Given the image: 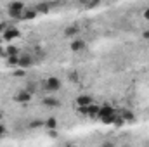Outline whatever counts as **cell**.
Masks as SVG:
<instances>
[{"label": "cell", "mask_w": 149, "mask_h": 147, "mask_svg": "<svg viewBox=\"0 0 149 147\" xmlns=\"http://www.w3.org/2000/svg\"><path fill=\"white\" fill-rule=\"evenodd\" d=\"M24 3L19 2V0H14L7 5V14L12 17V19H23V12H24Z\"/></svg>", "instance_id": "cell-1"}, {"label": "cell", "mask_w": 149, "mask_h": 147, "mask_svg": "<svg viewBox=\"0 0 149 147\" xmlns=\"http://www.w3.org/2000/svg\"><path fill=\"white\" fill-rule=\"evenodd\" d=\"M43 87H45V92H49V94L57 92V90L61 88V80H59V78H56V76H49V78L45 80Z\"/></svg>", "instance_id": "cell-2"}, {"label": "cell", "mask_w": 149, "mask_h": 147, "mask_svg": "<svg viewBox=\"0 0 149 147\" xmlns=\"http://www.w3.org/2000/svg\"><path fill=\"white\" fill-rule=\"evenodd\" d=\"M33 57L30 55V54H19V64H17V68H21V69H28V68H31L33 66Z\"/></svg>", "instance_id": "cell-3"}, {"label": "cell", "mask_w": 149, "mask_h": 147, "mask_svg": "<svg viewBox=\"0 0 149 147\" xmlns=\"http://www.w3.org/2000/svg\"><path fill=\"white\" fill-rule=\"evenodd\" d=\"M14 101L19 102V104H26V102L31 101V92H28V90H19V92L14 95Z\"/></svg>", "instance_id": "cell-4"}, {"label": "cell", "mask_w": 149, "mask_h": 147, "mask_svg": "<svg viewBox=\"0 0 149 147\" xmlns=\"http://www.w3.org/2000/svg\"><path fill=\"white\" fill-rule=\"evenodd\" d=\"M17 37H21V33H19L17 28H12V26H7V30L2 33V38L7 40V42H10V40H14V38H17Z\"/></svg>", "instance_id": "cell-5"}, {"label": "cell", "mask_w": 149, "mask_h": 147, "mask_svg": "<svg viewBox=\"0 0 149 147\" xmlns=\"http://www.w3.org/2000/svg\"><path fill=\"white\" fill-rule=\"evenodd\" d=\"M80 33V26L78 24H70L66 30H64V37L66 38H74Z\"/></svg>", "instance_id": "cell-6"}, {"label": "cell", "mask_w": 149, "mask_h": 147, "mask_svg": "<svg viewBox=\"0 0 149 147\" xmlns=\"http://www.w3.org/2000/svg\"><path fill=\"white\" fill-rule=\"evenodd\" d=\"M74 102H76V106H90V104H92L94 101H92V97H90V95L83 94V95H78Z\"/></svg>", "instance_id": "cell-7"}, {"label": "cell", "mask_w": 149, "mask_h": 147, "mask_svg": "<svg viewBox=\"0 0 149 147\" xmlns=\"http://www.w3.org/2000/svg\"><path fill=\"white\" fill-rule=\"evenodd\" d=\"M42 102H43V106H47V107H59V106H61V101L56 99V97H50V95H47Z\"/></svg>", "instance_id": "cell-8"}, {"label": "cell", "mask_w": 149, "mask_h": 147, "mask_svg": "<svg viewBox=\"0 0 149 147\" xmlns=\"http://www.w3.org/2000/svg\"><path fill=\"white\" fill-rule=\"evenodd\" d=\"M83 49H85V42H83V40L74 38L73 42H71V50H73V52H81Z\"/></svg>", "instance_id": "cell-9"}, {"label": "cell", "mask_w": 149, "mask_h": 147, "mask_svg": "<svg viewBox=\"0 0 149 147\" xmlns=\"http://www.w3.org/2000/svg\"><path fill=\"white\" fill-rule=\"evenodd\" d=\"M50 7H52V3H49V2H40L38 5H35L37 12H40V14H47L50 10Z\"/></svg>", "instance_id": "cell-10"}, {"label": "cell", "mask_w": 149, "mask_h": 147, "mask_svg": "<svg viewBox=\"0 0 149 147\" xmlns=\"http://www.w3.org/2000/svg\"><path fill=\"white\" fill-rule=\"evenodd\" d=\"M37 9H24L23 12V19H35L37 17Z\"/></svg>", "instance_id": "cell-11"}, {"label": "cell", "mask_w": 149, "mask_h": 147, "mask_svg": "<svg viewBox=\"0 0 149 147\" xmlns=\"http://www.w3.org/2000/svg\"><path fill=\"white\" fill-rule=\"evenodd\" d=\"M3 55H19V49L17 47H14V45H9L5 50H3Z\"/></svg>", "instance_id": "cell-12"}, {"label": "cell", "mask_w": 149, "mask_h": 147, "mask_svg": "<svg viewBox=\"0 0 149 147\" xmlns=\"http://www.w3.org/2000/svg\"><path fill=\"white\" fill-rule=\"evenodd\" d=\"M17 64H19V55H9V57H7V66L17 68Z\"/></svg>", "instance_id": "cell-13"}, {"label": "cell", "mask_w": 149, "mask_h": 147, "mask_svg": "<svg viewBox=\"0 0 149 147\" xmlns=\"http://www.w3.org/2000/svg\"><path fill=\"white\" fill-rule=\"evenodd\" d=\"M120 116H121V119H123V121H134V119H135V114H134V112H130V111H123Z\"/></svg>", "instance_id": "cell-14"}, {"label": "cell", "mask_w": 149, "mask_h": 147, "mask_svg": "<svg viewBox=\"0 0 149 147\" xmlns=\"http://www.w3.org/2000/svg\"><path fill=\"white\" fill-rule=\"evenodd\" d=\"M97 112H99V106H95L94 102L88 106V109H87V116H97Z\"/></svg>", "instance_id": "cell-15"}, {"label": "cell", "mask_w": 149, "mask_h": 147, "mask_svg": "<svg viewBox=\"0 0 149 147\" xmlns=\"http://www.w3.org/2000/svg\"><path fill=\"white\" fill-rule=\"evenodd\" d=\"M45 126H47L49 130H54V128L57 126V121H56V118H49V119L45 121Z\"/></svg>", "instance_id": "cell-16"}, {"label": "cell", "mask_w": 149, "mask_h": 147, "mask_svg": "<svg viewBox=\"0 0 149 147\" xmlns=\"http://www.w3.org/2000/svg\"><path fill=\"white\" fill-rule=\"evenodd\" d=\"M68 76H70V80H71V81H76V80H78V73H76V71H71Z\"/></svg>", "instance_id": "cell-17"}, {"label": "cell", "mask_w": 149, "mask_h": 147, "mask_svg": "<svg viewBox=\"0 0 149 147\" xmlns=\"http://www.w3.org/2000/svg\"><path fill=\"white\" fill-rule=\"evenodd\" d=\"M7 26H9V24H7L5 21H2V23H0V35H2V33H3V31L7 30Z\"/></svg>", "instance_id": "cell-18"}, {"label": "cell", "mask_w": 149, "mask_h": 147, "mask_svg": "<svg viewBox=\"0 0 149 147\" xmlns=\"http://www.w3.org/2000/svg\"><path fill=\"white\" fill-rule=\"evenodd\" d=\"M5 133H7V130H5V126H3V125H0V139H2V137H3Z\"/></svg>", "instance_id": "cell-19"}, {"label": "cell", "mask_w": 149, "mask_h": 147, "mask_svg": "<svg viewBox=\"0 0 149 147\" xmlns=\"http://www.w3.org/2000/svg\"><path fill=\"white\" fill-rule=\"evenodd\" d=\"M142 16H144V19H146V21H149V7H148V9H144Z\"/></svg>", "instance_id": "cell-20"}, {"label": "cell", "mask_w": 149, "mask_h": 147, "mask_svg": "<svg viewBox=\"0 0 149 147\" xmlns=\"http://www.w3.org/2000/svg\"><path fill=\"white\" fill-rule=\"evenodd\" d=\"M40 125H42V121H31V128H37Z\"/></svg>", "instance_id": "cell-21"}, {"label": "cell", "mask_w": 149, "mask_h": 147, "mask_svg": "<svg viewBox=\"0 0 149 147\" xmlns=\"http://www.w3.org/2000/svg\"><path fill=\"white\" fill-rule=\"evenodd\" d=\"M142 37L146 38V40H149V30H144V31H142Z\"/></svg>", "instance_id": "cell-22"}, {"label": "cell", "mask_w": 149, "mask_h": 147, "mask_svg": "<svg viewBox=\"0 0 149 147\" xmlns=\"http://www.w3.org/2000/svg\"><path fill=\"white\" fill-rule=\"evenodd\" d=\"M2 54H3V49H2V47H0V55H2Z\"/></svg>", "instance_id": "cell-23"}, {"label": "cell", "mask_w": 149, "mask_h": 147, "mask_svg": "<svg viewBox=\"0 0 149 147\" xmlns=\"http://www.w3.org/2000/svg\"><path fill=\"white\" fill-rule=\"evenodd\" d=\"M99 2H102V0H99Z\"/></svg>", "instance_id": "cell-24"}]
</instances>
